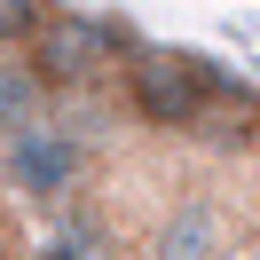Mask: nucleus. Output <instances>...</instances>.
<instances>
[{
	"instance_id": "nucleus-4",
	"label": "nucleus",
	"mask_w": 260,
	"mask_h": 260,
	"mask_svg": "<svg viewBox=\"0 0 260 260\" xmlns=\"http://www.w3.org/2000/svg\"><path fill=\"white\" fill-rule=\"evenodd\" d=\"M229 252H237V221L205 189L166 197L158 221H150V237H142V260H229Z\"/></svg>"
},
{
	"instance_id": "nucleus-6",
	"label": "nucleus",
	"mask_w": 260,
	"mask_h": 260,
	"mask_svg": "<svg viewBox=\"0 0 260 260\" xmlns=\"http://www.w3.org/2000/svg\"><path fill=\"white\" fill-rule=\"evenodd\" d=\"M48 111H55V87L24 63V48H0V142L24 134L32 118H48Z\"/></svg>"
},
{
	"instance_id": "nucleus-8",
	"label": "nucleus",
	"mask_w": 260,
	"mask_h": 260,
	"mask_svg": "<svg viewBox=\"0 0 260 260\" xmlns=\"http://www.w3.org/2000/svg\"><path fill=\"white\" fill-rule=\"evenodd\" d=\"M8 205H16V197H8V181H0V221H8Z\"/></svg>"
},
{
	"instance_id": "nucleus-7",
	"label": "nucleus",
	"mask_w": 260,
	"mask_h": 260,
	"mask_svg": "<svg viewBox=\"0 0 260 260\" xmlns=\"http://www.w3.org/2000/svg\"><path fill=\"white\" fill-rule=\"evenodd\" d=\"M32 32V0H0V48H24Z\"/></svg>"
},
{
	"instance_id": "nucleus-2",
	"label": "nucleus",
	"mask_w": 260,
	"mask_h": 260,
	"mask_svg": "<svg viewBox=\"0 0 260 260\" xmlns=\"http://www.w3.org/2000/svg\"><path fill=\"white\" fill-rule=\"evenodd\" d=\"M0 181H8L16 205H32L40 221H48V213H63V205L87 197V181H95V142H87L63 111H48V118H32L24 134L0 142Z\"/></svg>"
},
{
	"instance_id": "nucleus-3",
	"label": "nucleus",
	"mask_w": 260,
	"mask_h": 260,
	"mask_svg": "<svg viewBox=\"0 0 260 260\" xmlns=\"http://www.w3.org/2000/svg\"><path fill=\"white\" fill-rule=\"evenodd\" d=\"M118 48H134L126 24H103V16H87V8H71V0H32L24 63L55 87V103L103 87V79H111V63H118Z\"/></svg>"
},
{
	"instance_id": "nucleus-1",
	"label": "nucleus",
	"mask_w": 260,
	"mask_h": 260,
	"mask_svg": "<svg viewBox=\"0 0 260 260\" xmlns=\"http://www.w3.org/2000/svg\"><path fill=\"white\" fill-rule=\"evenodd\" d=\"M229 71H213L197 48H134L126 63H118V103H126V118L142 134H197L205 126V111L229 95Z\"/></svg>"
},
{
	"instance_id": "nucleus-5",
	"label": "nucleus",
	"mask_w": 260,
	"mask_h": 260,
	"mask_svg": "<svg viewBox=\"0 0 260 260\" xmlns=\"http://www.w3.org/2000/svg\"><path fill=\"white\" fill-rule=\"evenodd\" d=\"M32 260H126V252H118V221H111V213H95V205L79 197V205L48 213Z\"/></svg>"
}]
</instances>
